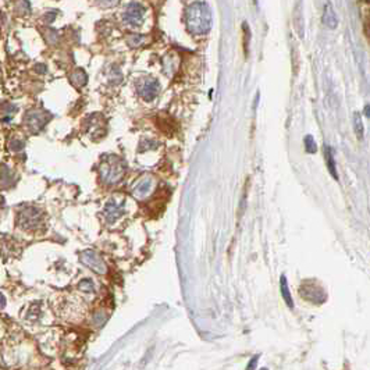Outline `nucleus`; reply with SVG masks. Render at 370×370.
I'll return each instance as SVG.
<instances>
[{
	"label": "nucleus",
	"mask_w": 370,
	"mask_h": 370,
	"mask_svg": "<svg viewBox=\"0 0 370 370\" xmlns=\"http://www.w3.org/2000/svg\"><path fill=\"white\" fill-rule=\"evenodd\" d=\"M79 290H82L86 294H92L95 291V287H93V283L91 280H84L79 284Z\"/></svg>",
	"instance_id": "2eb2a0df"
},
{
	"label": "nucleus",
	"mask_w": 370,
	"mask_h": 370,
	"mask_svg": "<svg viewBox=\"0 0 370 370\" xmlns=\"http://www.w3.org/2000/svg\"><path fill=\"white\" fill-rule=\"evenodd\" d=\"M324 153H326V162H327V167H329V171L333 176L334 180H338V174L335 171V163H334V157H333V152L332 148L330 147H324Z\"/></svg>",
	"instance_id": "f8f14e48"
},
{
	"label": "nucleus",
	"mask_w": 370,
	"mask_h": 370,
	"mask_svg": "<svg viewBox=\"0 0 370 370\" xmlns=\"http://www.w3.org/2000/svg\"><path fill=\"white\" fill-rule=\"evenodd\" d=\"M260 370H267V369H266V368H263V369H260Z\"/></svg>",
	"instance_id": "aec40b11"
},
{
	"label": "nucleus",
	"mask_w": 370,
	"mask_h": 370,
	"mask_svg": "<svg viewBox=\"0 0 370 370\" xmlns=\"http://www.w3.org/2000/svg\"><path fill=\"white\" fill-rule=\"evenodd\" d=\"M152 186H153V180L150 177L144 178V180H141L138 184H137V186L134 188V195H135L137 198H145V196L149 195Z\"/></svg>",
	"instance_id": "1a4fd4ad"
},
{
	"label": "nucleus",
	"mask_w": 370,
	"mask_h": 370,
	"mask_svg": "<svg viewBox=\"0 0 370 370\" xmlns=\"http://www.w3.org/2000/svg\"><path fill=\"white\" fill-rule=\"evenodd\" d=\"M258 361H259V355H255L254 358L249 361L247 366V370H255L256 369V366H258Z\"/></svg>",
	"instance_id": "f3484780"
},
{
	"label": "nucleus",
	"mask_w": 370,
	"mask_h": 370,
	"mask_svg": "<svg viewBox=\"0 0 370 370\" xmlns=\"http://www.w3.org/2000/svg\"><path fill=\"white\" fill-rule=\"evenodd\" d=\"M354 125H355V132H356L358 138L361 139L363 137V125H362V120H361V114H359V113H355L354 114Z\"/></svg>",
	"instance_id": "ddd939ff"
},
{
	"label": "nucleus",
	"mask_w": 370,
	"mask_h": 370,
	"mask_svg": "<svg viewBox=\"0 0 370 370\" xmlns=\"http://www.w3.org/2000/svg\"><path fill=\"white\" fill-rule=\"evenodd\" d=\"M39 223H40V215L35 209H28L27 212H23L20 215V224L24 228L31 230V228L38 227Z\"/></svg>",
	"instance_id": "6e6552de"
},
{
	"label": "nucleus",
	"mask_w": 370,
	"mask_h": 370,
	"mask_svg": "<svg viewBox=\"0 0 370 370\" xmlns=\"http://www.w3.org/2000/svg\"><path fill=\"white\" fill-rule=\"evenodd\" d=\"M185 23L188 30L195 35L206 34L212 27V11L206 3L196 1L186 8Z\"/></svg>",
	"instance_id": "f257e3e1"
},
{
	"label": "nucleus",
	"mask_w": 370,
	"mask_h": 370,
	"mask_svg": "<svg viewBox=\"0 0 370 370\" xmlns=\"http://www.w3.org/2000/svg\"><path fill=\"white\" fill-rule=\"evenodd\" d=\"M144 16H145V7L137 1H132L130 4H127L123 14L124 21L130 25H138L142 23Z\"/></svg>",
	"instance_id": "39448f33"
},
{
	"label": "nucleus",
	"mask_w": 370,
	"mask_h": 370,
	"mask_svg": "<svg viewBox=\"0 0 370 370\" xmlns=\"http://www.w3.org/2000/svg\"><path fill=\"white\" fill-rule=\"evenodd\" d=\"M280 291H281V296H283V299L287 303V306L288 308H294L293 296H291V293H290L286 276H281V278H280Z\"/></svg>",
	"instance_id": "9b49d317"
},
{
	"label": "nucleus",
	"mask_w": 370,
	"mask_h": 370,
	"mask_svg": "<svg viewBox=\"0 0 370 370\" xmlns=\"http://www.w3.org/2000/svg\"><path fill=\"white\" fill-rule=\"evenodd\" d=\"M137 91L142 99L150 102L157 96V93L160 91V84L156 78L144 77L137 82Z\"/></svg>",
	"instance_id": "7ed1b4c3"
},
{
	"label": "nucleus",
	"mask_w": 370,
	"mask_h": 370,
	"mask_svg": "<svg viewBox=\"0 0 370 370\" xmlns=\"http://www.w3.org/2000/svg\"><path fill=\"white\" fill-rule=\"evenodd\" d=\"M145 39V37H142V35H131L130 38H128V42H130V45L131 46H138V45H141L142 43V40Z\"/></svg>",
	"instance_id": "dca6fc26"
},
{
	"label": "nucleus",
	"mask_w": 370,
	"mask_h": 370,
	"mask_svg": "<svg viewBox=\"0 0 370 370\" xmlns=\"http://www.w3.org/2000/svg\"><path fill=\"white\" fill-rule=\"evenodd\" d=\"M127 166L117 156H109L101 166V177L103 183L109 185L118 184L125 176Z\"/></svg>",
	"instance_id": "f03ea898"
},
{
	"label": "nucleus",
	"mask_w": 370,
	"mask_h": 370,
	"mask_svg": "<svg viewBox=\"0 0 370 370\" xmlns=\"http://www.w3.org/2000/svg\"><path fill=\"white\" fill-rule=\"evenodd\" d=\"M301 296L312 303H323L327 298L323 288L316 284H303L301 287Z\"/></svg>",
	"instance_id": "423d86ee"
},
{
	"label": "nucleus",
	"mask_w": 370,
	"mask_h": 370,
	"mask_svg": "<svg viewBox=\"0 0 370 370\" xmlns=\"http://www.w3.org/2000/svg\"><path fill=\"white\" fill-rule=\"evenodd\" d=\"M81 262L84 263L86 267H89L98 274H106L108 273V266L103 260L101 255L98 254L96 251L92 249H86L81 254Z\"/></svg>",
	"instance_id": "20e7f679"
},
{
	"label": "nucleus",
	"mask_w": 370,
	"mask_h": 370,
	"mask_svg": "<svg viewBox=\"0 0 370 370\" xmlns=\"http://www.w3.org/2000/svg\"><path fill=\"white\" fill-rule=\"evenodd\" d=\"M103 213H105V219L109 224L114 223L124 215V203L117 201L108 202Z\"/></svg>",
	"instance_id": "0eeeda50"
},
{
	"label": "nucleus",
	"mask_w": 370,
	"mask_h": 370,
	"mask_svg": "<svg viewBox=\"0 0 370 370\" xmlns=\"http://www.w3.org/2000/svg\"><path fill=\"white\" fill-rule=\"evenodd\" d=\"M305 149H306V152H309V153H315L317 150L316 144H315V141H313V138L310 135H308L305 138Z\"/></svg>",
	"instance_id": "4468645a"
},
{
	"label": "nucleus",
	"mask_w": 370,
	"mask_h": 370,
	"mask_svg": "<svg viewBox=\"0 0 370 370\" xmlns=\"http://www.w3.org/2000/svg\"><path fill=\"white\" fill-rule=\"evenodd\" d=\"M323 23L327 28H332L334 30L338 24V20H337V16H335V11L333 10L332 3H326L324 6V11H323Z\"/></svg>",
	"instance_id": "9d476101"
},
{
	"label": "nucleus",
	"mask_w": 370,
	"mask_h": 370,
	"mask_svg": "<svg viewBox=\"0 0 370 370\" xmlns=\"http://www.w3.org/2000/svg\"><path fill=\"white\" fill-rule=\"evenodd\" d=\"M101 1L105 6H113V4H116L118 0H101Z\"/></svg>",
	"instance_id": "6ab92c4d"
},
{
	"label": "nucleus",
	"mask_w": 370,
	"mask_h": 370,
	"mask_svg": "<svg viewBox=\"0 0 370 370\" xmlns=\"http://www.w3.org/2000/svg\"><path fill=\"white\" fill-rule=\"evenodd\" d=\"M244 34H245V39H244V46H245V53L248 52V38L251 37L249 34V30H248L247 24H244Z\"/></svg>",
	"instance_id": "a211bd4d"
}]
</instances>
